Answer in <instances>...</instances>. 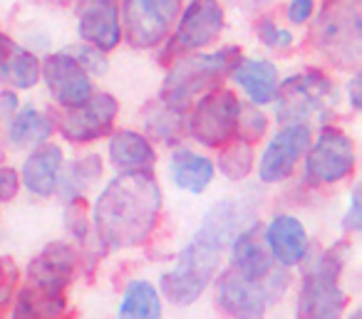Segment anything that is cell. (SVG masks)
Instances as JSON below:
<instances>
[{
    "label": "cell",
    "instance_id": "obj_13",
    "mask_svg": "<svg viewBox=\"0 0 362 319\" xmlns=\"http://www.w3.org/2000/svg\"><path fill=\"white\" fill-rule=\"evenodd\" d=\"M119 104L112 95L100 92V95H90V100L82 102L77 107H65V114L60 119V131L65 139L85 144V141L102 139L110 134L112 124L117 119Z\"/></svg>",
    "mask_w": 362,
    "mask_h": 319
},
{
    "label": "cell",
    "instance_id": "obj_1",
    "mask_svg": "<svg viewBox=\"0 0 362 319\" xmlns=\"http://www.w3.org/2000/svg\"><path fill=\"white\" fill-rule=\"evenodd\" d=\"M253 215H256V200L248 195L223 198L214 203L206 210L194 238L181 250L176 265L161 275L159 284L164 297L179 307L197 302L214 279V275L221 270L223 250L246 225L256 220Z\"/></svg>",
    "mask_w": 362,
    "mask_h": 319
},
{
    "label": "cell",
    "instance_id": "obj_6",
    "mask_svg": "<svg viewBox=\"0 0 362 319\" xmlns=\"http://www.w3.org/2000/svg\"><path fill=\"white\" fill-rule=\"evenodd\" d=\"M313 37L332 65L355 67L362 55V0H327Z\"/></svg>",
    "mask_w": 362,
    "mask_h": 319
},
{
    "label": "cell",
    "instance_id": "obj_22",
    "mask_svg": "<svg viewBox=\"0 0 362 319\" xmlns=\"http://www.w3.org/2000/svg\"><path fill=\"white\" fill-rule=\"evenodd\" d=\"M110 159L119 171H151L156 164V151L139 131H117L110 139Z\"/></svg>",
    "mask_w": 362,
    "mask_h": 319
},
{
    "label": "cell",
    "instance_id": "obj_10",
    "mask_svg": "<svg viewBox=\"0 0 362 319\" xmlns=\"http://www.w3.org/2000/svg\"><path fill=\"white\" fill-rule=\"evenodd\" d=\"M176 20L179 23H174V37H169V42H166L161 60H171V57L204 50V47L218 40V35L223 32V25H226L223 8L218 6V0H192L187 11L179 13Z\"/></svg>",
    "mask_w": 362,
    "mask_h": 319
},
{
    "label": "cell",
    "instance_id": "obj_3",
    "mask_svg": "<svg viewBox=\"0 0 362 319\" xmlns=\"http://www.w3.org/2000/svg\"><path fill=\"white\" fill-rule=\"evenodd\" d=\"M77 272V250L65 240L50 243L35 255L25 272V287L18 292L13 317H62L67 309L65 289Z\"/></svg>",
    "mask_w": 362,
    "mask_h": 319
},
{
    "label": "cell",
    "instance_id": "obj_24",
    "mask_svg": "<svg viewBox=\"0 0 362 319\" xmlns=\"http://www.w3.org/2000/svg\"><path fill=\"white\" fill-rule=\"evenodd\" d=\"M11 131H8V141L16 149H33V146L45 144L52 136V119L42 114L35 107H25V109L16 112L11 116Z\"/></svg>",
    "mask_w": 362,
    "mask_h": 319
},
{
    "label": "cell",
    "instance_id": "obj_2",
    "mask_svg": "<svg viewBox=\"0 0 362 319\" xmlns=\"http://www.w3.org/2000/svg\"><path fill=\"white\" fill-rule=\"evenodd\" d=\"M161 203V188L151 171H122L105 186L92 208L100 243L110 250L141 245L159 223Z\"/></svg>",
    "mask_w": 362,
    "mask_h": 319
},
{
    "label": "cell",
    "instance_id": "obj_23",
    "mask_svg": "<svg viewBox=\"0 0 362 319\" xmlns=\"http://www.w3.org/2000/svg\"><path fill=\"white\" fill-rule=\"evenodd\" d=\"M169 174L171 181L179 186L181 191H189V193L199 195L211 186L214 181V164L206 156H199L189 149L174 151L169 161Z\"/></svg>",
    "mask_w": 362,
    "mask_h": 319
},
{
    "label": "cell",
    "instance_id": "obj_14",
    "mask_svg": "<svg viewBox=\"0 0 362 319\" xmlns=\"http://www.w3.org/2000/svg\"><path fill=\"white\" fill-rule=\"evenodd\" d=\"M310 146V126L308 124H286L271 141L258 164L263 183H281L293 174L298 161L305 156Z\"/></svg>",
    "mask_w": 362,
    "mask_h": 319
},
{
    "label": "cell",
    "instance_id": "obj_16",
    "mask_svg": "<svg viewBox=\"0 0 362 319\" xmlns=\"http://www.w3.org/2000/svg\"><path fill=\"white\" fill-rule=\"evenodd\" d=\"M77 32H80L82 42L97 47V50H115L122 42L117 0H80L77 3Z\"/></svg>",
    "mask_w": 362,
    "mask_h": 319
},
{
    "label": "cell",
    "instance_id": "obj_32",
    "mask_svg": "<svg viewBox=\"0 0 362 319\" xmlns=\"http://www.w3.org/2000/svg\"><path fill=\"white\" fill-rule=\"evenodd\" d=\"M258 40H261L263 45L273 47V50H286V47L293 45L291 32L283 30V28H278L271 18H266V20L258 23Z\"/></svg>",
    "mask_w": 362,
    "mask_h": 319
},
{
    "label": "cell",
    "instance_id": "obj_35",
    "mask_svg": "<svg viewBox=\"0 0 362 319\" xmlns=\"http://www.w3.org/2000/svg\"><path fill=\"white\" fill-rule=\"evenodd\" d=\"M21 188V176L11 169V166H0V200L8 203L18 195Z\"/></svg>",
    "mask_w": 362,
    "mask_h": 319
},
{
    "label": "cell",
    "instance_id": "obj_28",
    "mask_svg": "<svg viewBox=\"0 0 362 319\" xmlns=\"http://www.w3.org/2000/svg\"><path fill=\"white\" fill-rule=\"evenodd\" d=\"M218 169L231 181H241L253 169V149L246 139H228L218 154Z\"/></svg>",
    "mask_w": 362,
    "mask_h": 319
},
{
    "label": "cell",
    "instance_id": "obj_7",
    "mask_svg": "<svg viewBox=\"0 0 362 319\" xmlns=\"http://www.w3.org/2000/svg\"><path fill=\"white\" fill-rule=\"evenodd\" d=\"M273 100L281 124H308V119L330 114L337 102V90L322 72L308 70L283 80Z\"/></svg>",
    "mask_w": 362,
    "mask_h": 319
},
{
    "label": "cell",
    "instance_id": "obj_8",
    "mask_svg": "<svg viewBox=\"0 0 362 319\" xmlns=\"http://www.w3.org/2000/svg\"><path fill=\"white\" fill-rule=\"evenodd\" d=\"M288 284H291V275L283 267H276L263 279L241 277L228 267L218 275L216 302L231 317H263L266 309L286 292Z\"/></svg>",
    "mask_w": 362,
    "mask_h": 319
},
{
    "label": "cell",
    "instance_id": "obj_20",
    "mask_svg": "<svg viewBox=\"0 0 362 319\" xmlns=\"http://www.w3.org/2000/svg\"><path fill=\"white\" fill-rule=\"evenodd\" d=\"M228 72H231L236 85L246 92V97L253 104H268V102H273L278 85H281L278 67L271 60H253V57L238 55Z\"/></svg>",
    "mask_w": 362,
    "mask_h": 319
},
{
    "label": "cell",
    "instance_id": "obj_17",
    "mask_svg": "<svg viewBox=\"0 0 362 319\" xmlns=\"http://www.w3.org/2000/svg\"><path fill=\"white\" fill-rule=\"evenodd\" d=\"M228 248H231V270L241 277L263 279L276 270V265H273L276 260L266 245L261 223H256V220L246 225Z\"/></svg>",
    "mask_w": 362,
    "mask_h": 319
},
{
    "label": "cell",
    "instance_id": "obj_39",
    "mask_svg": "<svg viewBox=\"0 0 362 319\" xmlns=\"http://www.w3.org/2000/svg\"><path fill=\"white\" fill-rule=\"evenodd\" d=\"M0 159H3V146H0Z\"/></svg>",
    "mask_w": 362,
    "mask_h": 319
},
{
    "label": "cell",
    "instance_id": "obj_37",
    "mask_svg": "<svg viewBox=\"0 0 362 319\" xmlns=\"http://www.w3.org/2000/svg\"><path fill=\"white\" fill-rule=\"evenodd\" d=\"M18 112V97L13 92H0V119H11Z\"/></svg>",
    "mask_w": 362,
    "mask_h": 319
},
{
    "label": "cell",
    "instance_id": "obj_30",
    "mask_svg": "<svg viewBox=\"0 0 362 319\" xmlns=\"http://www.w3.org/2000/svg\"><path fill=\"white\" fill-rule=\"evenodd\" d=\"M18 277H21V270H18L16 260L0 258V314L6 312L11 299L16 297Z\"/></svg>",
    "mask_w": 362,
    "mask_h": 319
},
{
    "label": "cell",
    "instance_id": "obj_5",
    "mask_svg": "<svg viewBox=\"0 0 362 319\" xmlns=\"http://www.w3.org/2000/svg\"><path fill=\"white\" fill-rule=\"evenodd\" d=\"M238 55H241L238 47H223L211 55H192V52L181 55L161 85V102L179 112H187L197 97H204L221 82Z\"/></svg>",
    "mask_w": 362,
    "mask_h": 319
},
{
    "label": "cell",
    "instance_id": "obj_25",
    "mask_svg": "<svg viewBox=\"0 0 362 319\" xmlns=\"http://www.w3.org/2000/svg\"><path fill=\"white\" fill-rule=\"evenodd\" d=\"M102 176V159L97 154L82 156L72 164H62L60 179H57V191L65 200L85 198L90 186Z\"/></svg>",
    "mask_w": 362,
    "mask_h": 319
},
{
    "label": "cell",
    "instance_id": "obj_34",
    "mask_svg": "<svg viewBox=\"0 0 362 319\" xmlns=\"http://www.w3.org/2000/svg\"><path fill=\"white\" fill-rule=\"evenodd\" d=\"M342 228H345L347 233H357V230L362 228L360 186H355V191H352V195H350V208H347V213L342 215Z\"/></svg>",
    "mask_w": 362,
    "mask_h": 319
},
{
    "label": "cell",
    "instance_id": "obj_4",
    "mask_svg": "<svg viewBox=\"0 0 362 319\" xmlns=\"http://www.w3.org/2000/svg\"><path fill=\"white\" fill-rule=\"evenodd\" d=\"M352 255L350 240H337L322 250L303 275L298 294V317L335 319L347 307V292L340 287V275Z\"/></svg>",
    "mask_w": 362,
    "mask_h": 319
},
{
    "label": "cell",
    "instance_id": "obj_9",
    "mask_svg": "<svg viewBox=\"0 0 362 319\" xmlns=\"http://www.w3.org/2000/svg\"><path fill=\"white\" fill-rule=\"evenodd\" d=\"M181 13V0H122L119 23L124 37L136 50H149L169 37L176 18Z\"/></svg>",
    "mask_w": 362,
    "mask_h": 319
},
{
    "label": "cell",
    "instance_id": "obj_38",
    "mask_svg": "<svg viewBox=\"0 0 362 319\" xmlns=\"http://www.w3.org/2000/svg\"><path fill=\"white\" fill-rule=\"evenodd\" d=\"M347 95H350V104L352 109H360L362 107V100H360V75H355L347 85Z\"/></svg>",
    "mask_w": 362,
    "mask_h": 319
},
{
    "label": "cell",
    "instance_id": "obj_31",
    "mask_svg": "<svg viewBox=\"0 0 362 319\" xmlns=\"http://www.w3.org/2000/svg\"><path fill=\"white\" fill-rule=\"evenodd\" d=\"M72 57H75L77 62H80L82 67H85L87 72H95V75H102V72H107V60H105V52L97 50V47L87 45V42H82V45H75L70 47Z\"/></svg>",
    "mask_w": 362,
    "mask_h": 319
},
{
    "label": "cell",
    "instance_id": "obj_15",
    "mask_svg": "<svg viewBox=\"0 0 362 319\" xmlns=\"http://www.w3.org/2000/svg\"><path fill=\"white\" fill-rule=\"evenodd\" d=\"M40 77L45 80L52 100L62 107H77L90 100L92 95L90 72L70 52L47 55L45 62L40 65Z\"/></svg>",
    "mask_w": 362,
    "mask_h": 319
},
{
    "label": "cell",
    "instance_id": "obj_21",
    "mask_svg": "<svg viewBox=\"0 0 362 319\" xmlns=\"http://www.w3.org/2000/svg\"><path fill=\"white\" fill-rule=\"evenodd\" d=\"M40 80V62L30 50L0 35V82L16 90H30Z\"/></svg>",
    "mask_w": 362,
    "mask_h": 319
},
{
    "label": "cell",
    "instance_id": "obj_12",
    "mask_svg": "<svg viewBox=\"0 0 362 319\" xmlns=\"http://www.w3.org/2000/svg\"><path fill=\"white\" fill-rule=\"evenodd\" d=\"M241 102L233 92L214 90L202 97L194 114L189 116V131L202 146L218 149L236 136V121Z\"/></svg>",
    "mask_w": 362,
    "mask_h": 319
},
{
    "label": "cell",
    "instance_id": "obj_19",
    "mask_svg": "<svg viewBox=\"0 0 362 319\" xmlns=\"http://www.w3.org/2000/svg\"><path fill=\"white\" fill-rule=\"evenodd\" d=\"M62 149L57 144H40L35 146L30 156L23 164V183L37 198H47L57 191V179L62 171Z\"/></svg>",
    "mask_w": 362,
    "mask_h": 319
},
{
    "label": "cell",
    "instance_id": "obj_27",
    "mask_svg": "<svg viewBox=\"0 0 362 319\" xmlns=\"http://www.w3.org/2000/svg\"><path fill=\"white\" fill-rule=\"evenodd\" d=\"M144 126L154 139L176 144L184 136V112L174 109L166 102H151L144 112Z\"/></svg>",
    "mask_w": 362,
    "mask_h": 319
},
{
    "label": "cell",
    "instance_id": "obj_33",
    "mask_svg": "<svg viewBox=\"0 0 362 319\" xmlns=\"http://www.w3.org/2000/svg\"><path fill=\"white\" fill-rule=\"evenodd\" d=\"M65 225L75 238L85 240L87 238V205L85 198H75L67 200V210H65Z\"/></svg>",
    "mask_w": 362,
    "mask_h": 319
},
{
    "label": "cell",
    "instance_id": "obj_11",
    "mask_svg": "<svg viewBox=\"0 0 362 319\" xmlns=\"http://www.w3.org/2000/svg\"><path fill=\"white\" fill-rule=\"evenodd\" d=\"M305 179L313 186L345 181L355 171V144L342 129L322 126L315 144L308 146Z\"/></svg>",
    "mask_w": 362,
    "mask_h": 319
},
{
    "label": "cell",
    "instance_id": "obj_36",
    "mask_svg": "<svg viewBox=\"0 0 362 319\" xmlns=\"http://www.w3.org/2000/svg\"><path fill=\"white\" fill-rule=\"evenodd\" d=\"M313 11H315V3H313V0H291L288 18H291V23H296V25H303V23L310 20Z\"/></svg>",
    "mask_w": 362,
    "mask_h": 319
},
{
    "label": "cell",
    "instance_id": "obj_18",
    "mask_svg": "<svg viewBox=\"0 0 362 319\" xmlns=\"http://www.w3.org/2000/svg\"><path fill=\"white\" fill-rule=\"evenodd\" d=\"M266 245L271 250L273 260L281 267H296L305 260L308 255V233L305 225L293 215H276L268 223L266 233Z\"/></svg>",
    "mask_w": 362,
    "mask_h": 319
},
{
    "label": "cell",
    "instance_id": "obj_26",
    "mask_svg": "<svg viewBox=\"0 0 362 319\" xmlns=\"http://www.w3.org/2000/svg\"><path fill=\"white\" fill-rule=\"evenodd\" d=\"M122 319H156L161 317V299L154 284L146 279H134L127 284L119 304Z\"/></svg>",
    "mask_w": 362,
    "mask_h": 319
},
{
    "label": "cell",
    "instance_id": "obj_29",
    "mask_svg": "<svg viewBox=\"0 0 362 319\" xmlns=\"http://www.w3.org/2000/svg\"><path fill=\"white\" fill-rule=\"evenodd\" d=\"M268 121L263 116V112H258L256 107H241L238 112V121H236V134L246 141H256L263 136Z\"/></svg>",
    "mask_w": 362,
    "mask_h": 319
}]
</instances>
